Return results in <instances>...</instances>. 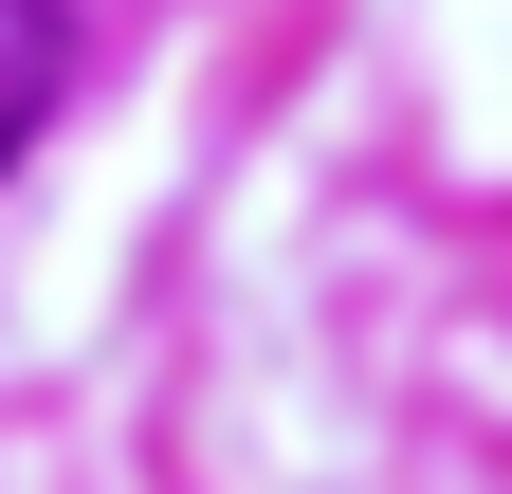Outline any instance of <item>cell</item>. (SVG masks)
Listing matches in <instances>:
<instances>
[{
	"label": "cell",
	"instance_id": "1",
	"mask_svg": "<svg viewBox=\"0 0 512 494\" xmlns=\"http://www.w3.org/2000/svg\"><path fill=\"white\" fill-rule=\"evenodd\" d=\"M55 55H74V0H0V165H19V129L55 110Z\"/></svg>",
	"mask_w": 512,
	"mask_h": 494
}]
</instances>
